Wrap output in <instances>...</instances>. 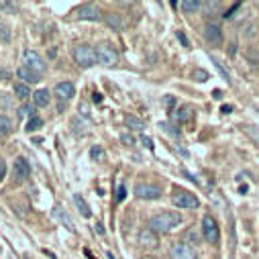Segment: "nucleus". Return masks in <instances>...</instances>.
I'll return each instance as SVG.
<instances>
[{"label":"nucleus","instance_id":"nucleus-11","mask_svg":"<svg viewBox=\"0 0 259 259\" xmlns=\"http://www.w3.org/2000/svg\"><path fill=\"white\" fill-rule=\"evenodd\" d=\"M53 92H55V96H57L59 100H70V98H74V94H76V86H74L72 82H59Z\"/></svg>","mask_w":259,"mask_h":259},{"label":"nucleus","instance_id":"nucleus-7","mask_svg":"<svg viewBox=\"0 0 259 259\" xmlns=\"http://www.w3.org/2000/svg\"><path fill=\"white\" fill-rule=\"evenodd\" d=\"M135 196L141 200H155L161 196V188L155 184H137L135 186Z\"/></svg>","mask_w":259,"mask_h":259},{"label":"nucleus","instance_id":"nucleus-14","mask_svg":"<svg viewBox=\"0 0 259 259\" xmlns=\"http://www.w3.org/2000/svg\"><path fill=\"white\" fill-rule=\"evenodd\" d=\"M17 76H19V78L23 80V84H27V86H29V84H37V82L41 80L35 72H31V70H27V68H19V70H17Z\"/></svg>","mask_w":259,"mask_h":259},{"label":"nucleus","instance_id":"nucleus-26","mask_svg":"<svg viewBox=\"0 0 259 259\" xmlns=\"http://www.w3.org/2000/svg\"><path fill=\"white\" fill-rule=\"evenodd\" d=\"M33 114H35V108L29 106V104H23V106L19 108V116H21V118H25V116H31V118H33Z\"/></svg>","mask_w":259,"mask_h":259},{"label":"nucleus","instance_id":"nucleus-4","mask_svg":"<svg viewBox=\"0 0 259 259\" xmlns=\"http://www.w3.org/2000/svg\"><path fill=\"white\" fill-rule=\"evenodd\" d=\"M171 204H174L176 208L194 210V208L200 206V200L194 196V194H190V192H186V190H180V192H176L174 196H171Z\"/></svg>","mask_w":259,"mask_h":259},{"label":"nucleus","instance_id":"nucleus-16","mask_svg":"<svg viewBox=\"0 0 259 259\" xmlns=\"http://www.w3.org/2000/svg\"><path fill=\"white\" fill-rule=\"evenodd\" d=\"M192 116H194L192 106H182V108H178V110L174 112V118H176L178 122H188Z\"/></svg>","mask_w":259,"mask_h":259},{"label":"nucleus","instance_id":"nucleus-13","mask_svg":"<svg viewBox=\"0 0 259 259\" xmlns=\"http://www.w3.org/2000/svg\"><path fill=\"white\" fill-rule=\"evenodd\" d=\"M204 35H206V39H208L210 43H214V45H221V43H223V33H221V29H219L217 25H206Z\"/></svg>","mask_w":259,"mask_h":259},{"label":"nucleus","instance_id":"nucleus-29","mask_svg":"<svg viewBox=\"0 0 259 259\" xmlns=\"http://www.w3.org/2000/svg\"><path fill=\"white\" fill-rule=\"evenodd\" d=\"M194 78H196L198 82H206V80H208V72H204V70H196V72H194Z\"/></svg>","mask_w":259,"mask_h":259},{"label":"nucleus","instance_id":"nucleus-15","mask_svg":"<svg viewBox=\"0 0 259 259\" xmlns=\"http://www.w3.org/2000/svg\"><path fill=\"white\" fill-rule=\"evenodd\" d=\"M33 102H35V106H47L49 104V90H45V88H41V90H37V92H33Z\"/></svg>","mask_w":259,"mask_h":259},{"label":"nucleus","instance_id":"nucleus-2","mask_svg":"<svg viewBox=\"0 0 259 259\" xmlns=\"http://www.w3.org/2000/svg\"><path fill=\"white\" fill-rule=\"evenodd\" d=\"M74 61L80 68H92L96 63V49L90 45H76L74 47Z\"/></svg>","mask_w":259,"mask_h":259},{"label":"nucleus","instance_id":"nucleus-25","mask_svg":"<svg viewBox=\"0 0 259 259\" xmlns=\"http://www.w3.org/2000/svg\"><path fill=\"white\" fill-rule=\"evenodd\" d=\"M126 124L131 126V128H135V131H141V128L145 126L143 120H139V118H135V116H128V118H126Z\"/></svg>","mask_w":259,"mask_h":259},{"label":"nucleus","instance_id":"nucleus-12","mask_svg":"<svg viewBox=\"0 0 259 259\" xmlns=\"http://www.w3.org/2000/svg\"><path fill=\"white\" fill-rule=\"evenodd\" d=\"M139 243L147 249H155L159 245V239H157V233H153L151 229H143L139 233Z\"/></svg>","mask_w":259,"mask_h":259},{"label":"nucleus","instance_id":"nucleus-30","mask_svg":"<svg viewBox=\"0 0 259 259\" xmlns=\"http://www.w3.org/2000/svg\"><path fill=\"white\" fill-rule=\"evenodd\" d=\"M161 131H167V133H171V135L180 137V131H174V128H171V124H167V122H161Z\"/></svg>","mask_w":259,"mask_h":259},{"label":"nucleus","instance_id":"nucleus-10","mask_svg":"<svg viewBox=\"0 0 259 259\" xmlns=\"http://www.w3.org/2000/svg\"><path fill=\"white\" fill-rule=\"evenodd\" d=\"M13 174H15V180L17 182H25L31 174V165L25 157H17L15 159V167H13Z\"/></svg>","mask_w":259,"mask_h":259},{"label":"nucleus","instance_id":"nucleus-28","mask_svg":"<svg viewBox=\"0 0 259 259\" xmlns=\"http://www.w3.org/2000/svg\"><path fill=\"white\" fill-rule=\"evenodd\" d=\"M104 155V151H102V147H98V145H94L92 149H90V157L92 159H100Z\"/></svg>","mask_w":259,"mask_h":259},{"label":"nucleus","instance_id":"nucleus-31","mask_svg":"<svg viewBox=\"0 0 259 259\" xmlns=\"http://www.w3.org/2000/svg\"><path fill=\"white\" fill-rule=\"evenodd\" d=\"M141 143H143L147 149H153V141H151V137H147V135H141Z\"/></svg>","mask_w":259,"mask_h":259},{"label":"nucleus","instance_id":"nucleus-8","mask_svg":"<svg viewBox=\"0 0 259 259\" xmlns=\"http://www.w3.org/2000/svg\"><path fill=\"white\" fill-rule=\"evenodd\" d=\"M202 235H204V239L208 243H217L219 241L221 233H219V225H217V221H214L212 214H206L202 219Z\"/></svg>","mask_w":259,"mask_h":259},{"label":"nucleus","instance_id":"nucleus-24","mask_svg":"<svg viewBox=\"0 0 259 259\" xmlns=\"http://www.w3.org/2000/svg\"><path fill=\"white\" fill-rule=\"evenodd\" d=\"M11 133V120L7 116H0V137Z\"/></svg>","mask_w":259,"mask_h":259},{"label":"nucleus","instance_id":"nucleus-9","mask_svg":"<svg viewBox=\"0 0 259 259\" xmlns=\"http://www.w3.org/2000/svg\"><path fill=\"white\" fill-rule=\"evenodd\" d=\"M76 13H78V19H82V21H100L102 19V11L96 5H84Z\"/></svg>","mask_w":259,"mask_h":259},{"label":"nucleus","instance_id":"nucleus-33","mask_svg":"<svg viewBox=\"0 0 259 259\" xmlns=\"http://www.w3.org/2000/svg\"><path fill=\"white\" fill-rule=\"evenodd\" d=\"M188 237L192 239V243H198V233L194 231V229H192V231H188Z\"/></svg>","mask_w":259,"mask_h":259},{"label":"nucleus","instance_id":"nucleus-18","mask_svg":"<svg viewBox=\"0 0 259 259\" xmlns=\"http://www.w3.org/2000/svg\"><path fill=\"white\" fill-rule=\"evenodd\" d=\"M53 217H57V219H59V221H61L63 225H66V227H68L70 231H74V223H72V219H70V217H68L66 212H63V210H61L59 206H55V210H53Z\"/></svg>","mask_w":259,"mask_h":259},{"label":"nucleus","instance_id":"nucleus-5","mask_svg":"<svg viewBox=\"0 0 259 259\" xmlns=\"http://www.w3.org/2000/svg\"><path fill=\"white\" fill-rule=\"evenodd\" d=\"M96 61L102 63V66H106V68H110V66H114V63L118 61V53L114 51L112 45L100 43V45L96 47Z\"/></svg>","mask_w":259,"mask_h":259},{"label":"nucleus","instance_id":"nucleus-35","mask_svg":"<svg viewBox=\"0 0 259 259\" xmlns=\"http://www.w3.org/2000/svg\"><path fill=\"white\" fill-rule=\"evenodd\" d=\"M178 39H180V41H182V43L188 47V39H186V35H184V33H178Z\"/></svg>","mask_w":259,"mask_h":259},{"label":"nucleus","instance_id":"nucleus-27","mask_svg":"<svg viewBox=\"0 0 259 259\" xmlns=\"http://www.w3.org/2000/svg\"><path fill=\"white\" fill-rule=\"evenodd\" d=\"M124 198H126V186L120 184V186H118V192H116V202H122Z\"/></svg>","mask_w":259,"mask_h":259},{"label":"nucleus","instance_id":"nucleus-20","mask_svg":"<svg viewBox=\"0 0 259 259\" xmlns=\"http://www.w3.org/2000/svg\"><path fill=\"white\" fill-rule=\"evenodd\" d=\"M212 63H214V68L219 70V74L223 76V80L231 84V76H229V72L225 70V66H223V61H221V59H217V57H212Z\"/></svg>","mask_w":259,"mask_h":259},{"label":"nucleus","instance_id":"nucleus-22","mask_svg":"<svg viewBox=\"0 0 259 259\" xmlns=\"http://www.w3.org/2000/svg\"><path fill=\"white\" fill-rule=\"evenodd\" d=\"M41 126H43V120H41L39 116H33V118L27 122V126H25V128H27L29 133H33V131H37V128H41Z\"/></svg>","mask_w":259,"mask_h":259},{"label":"nucleus","instance_id":"nucleus-23","mask_svg":"<svg viewBox=\"0 0 259 259\" xmlns=\"http://www.w3.org/2000/svg\"><path fill=\"white\" fill-rule=\"evenodd\" d=\"M106 23H108L110 27H114V29H120V27H122V21H120V17H118V15H114V13L106 15Z\"/></svg>","mask_w":259,"mask_h":259},{"label":"nucleus","instance_id":"nucleus-32","mask_svg":"<svg viewBox=\"0 0 259 259\" xmlns=\"http://www.w3.org/2000/svg\"><path fill=\"white\" fill-rule=\"evenodd\" d=\"M5 176H7V163H5V159H0V182H3Z\"/></svg>","mask_w":259,"mask_h":259},{"label":"nucleus","instance_id":"nucleus-3","mask_svg":"<svg viewBox=\"0 0 259 259\" xmlns=\"http://www.w3.org/2000/svg\"><path fill=\"white\" fill-rule=\"evenodd\" d=\"M23 68H27V70L35 72L37 76H41V74L47 70L43 57H41L37 51H33V49H27V51L23 53Z\"/></svg>","mask_w":259,"mask_h":259},{"label":"nucleus","instance_id":"nucleus-21","mask_svg":"<svg viewBox=\"0 0 259 259\" xmlns=\"http://www.w3.org/2000/svg\"><path fill=\"white\" fill-rule=\"evenodd\" d=\"M182 9H184L186 13H194V11H198V9H200V3H198V0H184V3H182Z\"/></svg>","mask_w":259,"mask_h":259},{"label":"nucleus","instance_id":"nucleus-1","mask_svg":"<svg viewBox=\"0 0 259 259\" xmlns=\"http://www.w3.org/2000/svg\"><path fill=\"white\" fill-rule=\"evenodd\" d=\"M182 225V217L178 212H157L147 221V229H151L153 233H171L174 229H178Z\"/></svg>","mask_w":259,"mask_h":259},{"label":"nucleus","instance_id":"nucleus-17","mask_svg":"<svg viewBox=\"0 0 259 259\" xmlns=\"http://www.w3.org/2000/svg\"><path fill=\"white\" fill-rule=\"evenodd\" d=\"M74 202H76V206H78V210H80V214L84 217V219H88L90 214H92V210L88 208V204H86V200L80 196V194H74Z\"/></svg>","mask_w":259,"mask_h":259},{"label":"nucleus","instance_id":"nucleus-36","mask_svg":"<svg viewBox=\"0 0 259 259\" xmlns=\"http://www.w3.org/2000/svg\"><path fill=\"white\" fill-rule=\"evenodd\" d=\"M165 104H167V106H174V96H167V98H165Z\"/></svg>","mask_w":259,"mask_h":259},{"label":"nucleus","instance_id":"nucleus-6","mask_svg":"<svg viewBox=\"0 0 259 259\" xmlns=\"http://www.w3.org/2000/svg\"><path fill=\"white\" fill-rule=\"evenodd\" d=\"M196 249L186 241H178L169 249V259H196Z\"/></svg>","mask_w":259,"mask_h":259},{"label":"nucleus","instance_id":"nucleus-34","mask_svg":"<svg viewBox=\"0 0 259 259\" xmlns=\"http://www.w3.org/2000/svg\"><path fill=\"white\" fill-rule=\"evenodd\" d=\"M0 9H5V11H15V5H13V3H0Z\"/></svg>","mask_w":259,"mask_h":259},{"label":"nucleus","instance_id":"nucleus-19","mask_svg":"<svg viewBox=\"0 0 259 259\" xmlns=\"http://www.w3.org/2000/svg\"><path fill=\"white\" fill-rule=\"evenodd\" d=\"M31 94H33V92H31V88H29L27 84H23V82H21V84H17V86H15V96H17V98H23V100H25V98H27V96H31Z\"/></svg>","mask_w":259,"mask_h":259}]
</instances>
